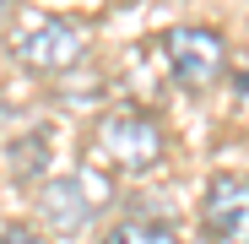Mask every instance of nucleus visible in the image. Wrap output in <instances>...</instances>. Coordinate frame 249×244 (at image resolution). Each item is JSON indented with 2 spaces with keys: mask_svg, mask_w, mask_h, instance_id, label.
<instances>
[{
  "mask_svg": "<svg viewBox=\"0 0 249 244\" xmlns=\"http://www.w3.org/2000/svg\"><path fill=\"white\" fill-rule=\"evenodd\" d=\"M92 147H98L103 174H152L162 163V152H168L162 125L146 109H108L92 131Z\"/></svg>",
  "mask_w": 249,
  "mask_h": 244,
  "instance_id": "1",
  "label": "nucleus"
},
{
  "mask_svg": "<svg viewBox=\"0 0 249 244\" xmlns=\"http://www.w3.org/2000/svg\"><path fill=\"white\" fill-rule=\"evenodd\" d=\"M87 27L71 22V17H33L11 33V55L27 71H44V76H65L87 60Z\"/></svg>",
  "mask_w": 249,
  "mask_h": 244,
  "instance_id": "2",
  "label": "nucleus"
},
{
  "mask_svg": "<svg viewBox=\"0 0 249 244\" xmlns=\"http://www.w3.org/2000/svg\"><path fill=\"white\" fill-rule=\"evenodd\" d=\"M162 55H168V71H174L179 87L206 93L228 71V38L217 27H206V22H184V27L162 33Z\"/></svg>",
  "mask_w": 249,
  "mask_h": 244,
  "instance_id": "3",
  "label": "nucleus"
},
{
  "mask_svg": "<svg viewBox=\"0 0 249 244\" xmlns=\"http://www.w3.org/2000/svg\"><path fill=\"white\" fill-rule=\"evenodd\" d=\"M108 195H114L108 174L92 169V163H81L76 174H60V179L44 185V201H38V206H44V223L54 233H76L98 206H108Z\"/></svg>",
  "mask_w": 249,
  "mask_h": 244,
  "instance_id": "4",
  "label": "nucleus"
},
{
  "mask_svg": "<svg viewBox=\"0 0 249 244\" xmlns=\"http://www.w3.org/2000/svg\"><path fill=\"white\" fill-rule=\"evenodd\" d=\"M200 228L212 244H249V174H217L206 185Z\"/></svg>",
  "mask_w": 249,
  "mask_h": 244,
  "instance_id": "5",
  "label": "nucleus"
},
{
  "mask_svg": "<svg viewBox=\"0 0 249 244\" xmlns=\"http://www.w3.org/2000/svg\"><path fill=\"white\" fill-rule=\"evenodd\" d=\"M98 244H184V239H179L174 223H157V217H124V223H114Z\"/></svg>",
  "mask_w": 249,
  "mask_h": 244,
  "instance_id": "6",
  "label": "nucleus"
},
{
  "mask_svg": "<svg viewBox=\"0 0 249 244\" xmlns=\"http://www.w3.org/2000/svg\"><path fill=\"white\" fill-rule=\"evenodd\" d=\"M0 244H38L33 228H0Z\"/></svg>",
  "mask_w": 249,
  "mask_h": 244,
  "instance_id": "7",
  "label": "nucleus"
},
{
  "mask_svg": "<svg viewBox=\"0 0 249 244\" xmlns=\"http://www.w3.org/2000/svg\"><path fill=\"white\" fill-rule=\"evenodd\" d=\"M0 17H6V0H0Z\"/></svg>",
  "mask_w": 249,
  "mask_h": 244,
  "instance_id": "8",
  "label": "nucleus"
}]
</instances>
